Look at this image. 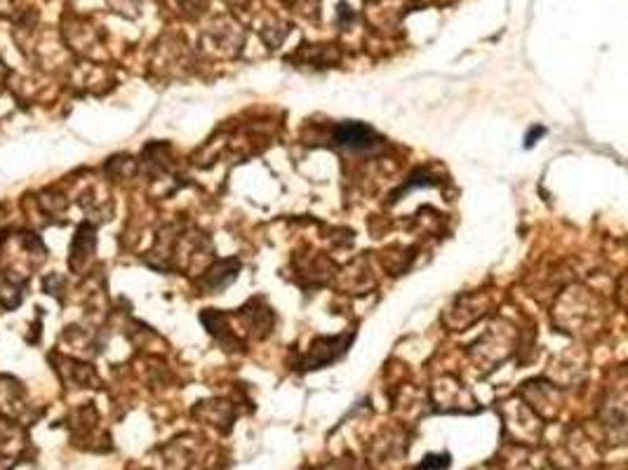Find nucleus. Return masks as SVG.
Returning <instances> with one entry per match:
<instances>
[{"instance_id": "obj_1", "label": "nucleus", "mask_w": 628, "mask_h": 470, "mask_svg": "<svg viewBox=\"0 0 628 470\" xmlns=\"http://www.w3.org/2000/svg\"><path fill=\"white\" fill-rule=\"evenodd\" d=\"M337 141L346 149H367L374 141L372 130L358 123H344L337 127Z\"/></svg>"}]
</instances>
